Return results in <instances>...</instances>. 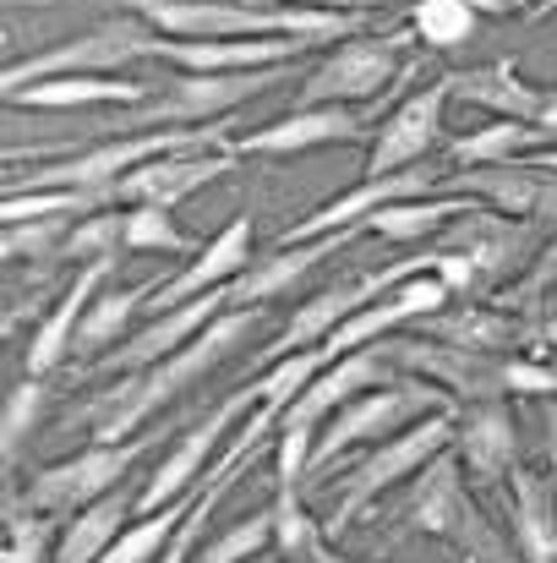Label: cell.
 Returning a JSON list of instances; mask_svg holds the SVG:
<instances>
[{
	"mask_svg": "<svg viewBox=\"0 0 557 563\" xmlns=\"http://www.w3.org/2000/svg\"><path fill=\"white\" fill-rule=\"evenodd\" d=\"M404 22L415 27V38L426 49H459V44L476 38L481 11H470L465 0H410L404 5Z\"/></svg>",
	"mask_w": 557,
	"mask_h": 563,
	"instance_id": "d6a6232c",
	"label": "cell"
},
{
	"mask_svg": "<svg viewBox=\"0 0 557 563\" xmlns=\"http://www.w3.org/2000/svg\"><path fill=\"white\" fill-rule=\"evenodd\" d=\"M443 191L454 197H476L509 219H531L557 230V170L536 159H509V165H487V170H448Z\"/></svg>",
	"mask_w": 557,
	"mask_h": 563,
	"instance_id": "e0dca14e",
	"label": "cell"
},
{
	"mask_svg": "<svg viewBox=\"0 0 557 563\" xmlns=\"http://www.w3.org/2000/svg\"><path fill=\"white\" fill-rule=\"evenodd\" d=\"M476 208V197H454V191H443V197H415V202H393V208H382V213H371L367 219V235H382V241H432V235H443L459 213H470Z\"/></svg>",
	"mask_w": 557,
	"mask_h": 563,
	"instance_id": "f546056e",
	"label": "cell"
},
{
	"mask_svg": "<svg viewBox=\"0 0 557 563\" xmlns=\"http://www.w3.org/2000/svg\"><path fill=\"white\" fill-rule=\"evenodd\" d=\"M334 367V356H328V345H318V351H296V356H279V362H268V373L252 377V388H257V405L263 410H274V416H285L318 377Z\"/></svg>",
	"mask_w": 557,
	"mask_h": 563,
	"instance_id": "1f68e13d",
	"label": "cell"
},
{
	"mask_svg": "<svg viewBox=\"0 0 557 563\" xmlns=\"http://www.w3.org/2000/svg\"><path fill=\"white\" fill-rule=\"evenodd\" d=\"M415 274H437V246H421V257H399V263H382V268L356 274V279H345V285L318 290L312 301H301V307L290 312V323L274 334V345L263 351V362H279V356H296V351H318V345H328L334 329H345L356 312H367L371 301H382L388 290H399V285L415 279Z\"/></svg>",
	"mask_w": 557,
	"mask_h": 563,
	"instance_id": "8fae6325",
	"label": "cell"
},
{
	"mask_svg": "<svg viewBox=\"0 0 557 563\" xmlns=\"http://www.w3.org/2000/svg\"><path fill=\"white\" fill-rule=\"evenodd\" d=\"M547 290H557V230L547 235V246H542V257L531 263V274L520 279V285H509L492 307H503V312H520L525 301H536V296H547Z\"/></svg>",
	"mask_w": 557,
	"mask_h": 563,
	"instance_id": "74e56055",
	"label": "cell"
},
{
	"mask_svg": "<svg viewBox=\"0 0 557 563\" xmlns=\"http://www.w3.org/2000/svg\"><path fill=\"white\" fill-rule=\"evenodd\" d=\"M307 38H165L159 60H170L176 71H197V77H230V71H263V66H290L301 60Z\"/></svg>",
	"mask_w": 557,
	"mask_h": 563,
	"instance_id": "603a6c76",
	"label": "cell"
},
{
	"mask_svg": "<svg viewBox=\"0 0 557 563\" xmlns=\"http://www.w3.org/2000/svg\"><path fill=\"white\" fill-rule=\"evenodd\" d=\"M121 252H126V208H104V213H88V219L71 224L60 263L88 268V263H104V257H121Z\"/></svg>",
	"mask_w": 557,
	"mask_h": 563,
	"instance_id": "836d02e7",
	"label": "cell"
},
{
	"mask_svg": "<svg viewBox=\"0 0 557 563\" xmlns=\"http://www.w3.org/2000/svg\"><path fill=\"white\" fill-rule=\"evenodd\" d=\"M115 263H121V257H104V263H88V268H77V274L66 279L60 301L44 312V323H38L33 340H27V377H55L71 362V340H77V329H82L93 296L115 279Z\"/></svg>",
	"mask_w": 557,
	"mask_h": 563,
	"instance_id": "7402d4cb",
	"label": "cell"
},
{
	"mask_svg": "<svg viewBox=\"0 0 557 563\" xmlns=\"http://www.w3.org/2000/svg\"><path fill=\"white\" fill-rule=\"evenodd\" d=\"M415 340L432 345H459V351H492V356H514L520 351V318L492 307V301H454L432 318L415 323Z\"/></svg>",
	"mask_w": 557,
	"mask_h": 563,
	"instance_id": "484cf974",
	"label": "cell"
},
{
	"mask_svg": "<svg viewBox=\"0 0 557 563\" xmlns=\"http://www.w3.org/2000/svg\"><path fill=\"white\" fill-rule=\"evenodd\" d=\"M263 323V307H230L213 329H202L186 351L143 367V373L110 377L104 388H93L77 410H66V432H82L88 443H132L143 432L148 416H159L165 405H176L186 388H197L208 373H219Z\"/></svg>",
	"mask_w": 557,
	"mask_h": 563,
	"instance_id": "6da1fadb",
	"label": "cell"
},
{
	"mask_svg": "<svg viewBox=\"0 0 557 563\" xmlns=\"http://www.w3.org/2000/svg\"><path fill=\"white\" fill-rule=\"evenodd\" d=\"M143 454H148V438H132V443H88V449H77V454H66V460L33 471L27 487L5 482V493H11L22 509H33V515L71 520V515H82L88 504L121 493Z\"/></svg>",
	"mask_w": 557,
	"mask_h": 563,
	"instance_id": "ba28073f",
	"label": "cell"
},
{
	"mask_svg": "<svg viewBox=\"0 0 557 563\" xmlns=\"http://www.w3.org/2000/svg\"><path fill=\"white\" fill-rule=\"evenodd\" d=\"M252 410H257V388L241 383V388H235L230 399H219L197 427H186L181 438L170 443V454L154 465V476L137 487V520H143V515H159V509H170V504H181V498H191V493L202 487V471H208V460L219 454L224 432H235Z\"/></svg>",
	"mask_w": 557,
	"mask_h": 563,
	"instance_id": "7c38bea8",
	"label": "cell"
},
{
	"mask_svg": "<svg viewBox=\"0 0 557 563\" xmlns=\"http://www.w3.org/2000/svg\"><path fill=\"white\" fill-rule=\"evenodd\" d=\"M448 181V170H432V165H410V170H393V176H367L361 187L328 197L323 208H312L301 224H290L279 241H318V235H334V230H367L371 213L393 208V202H415V197H437V187Z\"/></svg>",
	"mask_w": 557,
	"mask_h": 563,
	"instance_id": "9a60e30c",
	"label": "cell"
},
{
	"mask_svg": "<svg viewBox=\"0 0 557 563\" xmlns=\"http://www.w3.org/2000/svg\"><path fill=\"white\" fill-rule=\"evenodd\" d=\"M252 241H257V230H252V213H235L191 263H186L176 279H165L159 290H154V312H170V307H186V301H197V296H208V290H230L246 268H252Z\"/></svg>",
	"mask_w": 557,
	"mask_h": 563,
	"instance_id": "44dd1931",
	"label": "cell"
},
{
	"mask_svg": "<svg viewBox=\"0 0 557 563\" xmlns=\"http://www.w3.org/2000/svg\"><path fill=\"white\" fill-rule=\"evenodd\" d=\"M49 377H22L5 388V410H0V460H5V482H16V465H22V449L33 443L44 410H49Z\"/></svg>",
	"mask_w": 557,
	"mask_h": 563,
	"instance_id": "4dcf8cb0",
	"label": "cell"
},
{
	"mask_svg": "<svg viewBox=\"0 0 557 563\" xmlns=\"http://www.w3.org/2000/svg\"><path fill=\"white\" fill-rule=\"evenodd\" d=\"M557 11V0H542V5H536V11H531V16H536V22H542V16H553Z\"/></svg>",
	"mask_w": 557,
	"mask_h": 563,
	"instance_id": "b9f144b4",
	"label": "cell"
},
{
	"mask_svg": "<svg viewBox=\"0 0 557 563\" xmlns=\"http://www.w3.org/2000/svg\"><path fill=\"white\" fill-rule=\"evenodd\" d=\"M235 165H241L235 143H230V148H197V154H165V159L132 170L126 181H115V187H110V202H115V208H176L191 191L224 181Z\"/></svg>",
	"mask_w": 557,
	"mask_h": 563,
	"instance_id": "d6986e66",
	"label": "cell"
},
{
	"mask_svg": "<svg viewBox=\"0 0 557 563\" xmlns=\"http://www.w3.org/2000/svg\"><path fill=\"white\" fill-rule=\"evenodd\" d=\"M415 27H371L361 38H345L334 44L307 77H301V104H371L377 93H388L404 66H410V49H415Z\"/></svg>",
	"mask_w": 557,
	"mask_h": 563,
	"instance_id": "9c48e42d",
	"label": "cell"
},
{
	"mask_svg": "<svg viewBox=\"0 0 557 563\" xmlns=\"http://www.w3.org/2000/svg\"><path fill=\"white\" fill-rule=\"evenodd\" d=\"M547 224H531V219H509L487 202H476L470 213H459L437 246L448 252H465L470 268H476V301H498L509 285H520L531 274V263L542 257L547 246Z\"/></svg>",
	"mask_w": 557,
	"mask_h": 563,
	"instance_id": "30bf717a",
	"label": "cell"
},
{
	"mask_svg": "<svg viewBox=\"0 0 557 563\" xmlns=\"http://www.w3.org/2000/svg\"><path fill=\"white\" fill-rule=\"evenodd\" d=\"M55 515H33L5 493V563H55V542H60Z\"/></svg>",
	"mask_w": 557,
	"mask_h": 563,
	"instance_id": "e575fe53",
	"label": "cell"
},
{
	"mask_svg": "<svg viewBox=\"0 0 557 563\" xmlns=\"http://www.w3.org/2000/svg\"><path fill=\"white\" fill-rule=\"evenodd\" d=\"M454 82V99L487 110L492 121H542L547 110V88L525 82L520 60H487V66H465V71H448Z\"/></svg>",
	"mask_w": 557,
	"mask_h": 563,
	"instance_id": "d4e9b609",
	"label": "cell"
},
{
	"mask_svg": "<svg viewBox=\"0 0 557 563\" xmlns=\"http://www.w3.org/2000/svg\"><path fill=\"white\" fill-rule=\"evenodd\" d=\"M165 279H143V285H126V290H115V285H104L99 296H93V307H88V318H82V329H77V340H71V362H99V356H110L121 340H126V329H132V318L148 307V296L159 290Z\"/></svg>",
	"mask_w": 557,
	"mask_h": 563,
	"instance_id": "83f0119b",
	"label": "cell"
},
{
	"mask_svg": "<svg viewBox=\"0 0 557 563\" xmlns=\"http://www.w3.org/2000/svg\"><path fill=\"white\" fill-rule=\"evenodd\" d=\"M367 126L371 121L361 110H350V104H296L290 115L241 132L235 154L241 159H290V154L328 148V143H371Z\"/></svg>",
	"mask_w": 557,
	"mask_h": 563,
	"instance_id": "2e32d148",
	"label": "cell"
},
{
	"mask_svg": "<svg viewBox=\"0 0 557 563\" xmlns=\"http://www.w3.org/2000/svg\"><path fill=\"white\" fill-rule=\"evenodd\" d=\"M361 235H367V230H334V235L290 241V246H285V241H274V246H268V252H257V257H252V268L230 285V301H235V307H246V301H252V307H268V301L290 296L312 268H323L334 252H350Z\"/></svg>",
	"mask_w": 557,
	"mask_h": 563,
	"instance_id": "ffe728a7",
	"label": "cell"
},
{
	"mask_svg": "<svg viewBox=\"0 0 557 563\" xmlns=\"http://www.w3.org/2000/svg\"><path fill=\"white\" fill-rule=\"evenodd\" d=\"M393 367L410 377H426L437 388H448L459 405L476 399H509V367L514 356H492V351H459V345H432V340H382Z\"/></svg>",
	"mask_w": 557,
	"mask_h": 563,
	"instance_id": "4fadbf2b",
	"label": "cell"
},
{
	"mask_svg": "<svg viewBox=\"0 0 557 563\" xmlns=\"http://www.w3.org/2000/svg\"><path fill=\"white\" fill-rule=\"evenodd\" d=\"M432 410H459V399H454L448 388H437V383L410 377V373H399L393 383H382V388H371L361 399H350V405L318 432V449H312V465H307L301 493H312L356 443H382V438L415 427V421L432 416Z\"/></svg>",
	"mask_w": 557,
	"mask_h": 563,
	"instance_id": "5b68a950",
	"label": "cell"
},
{
	"mask_svg": "<svg viewBox=\"0 0 557 563\" xmlns=\"http://www.w3.org/2000/svg\"><path fill=\"white\" fill-rule=\"evenodd\" d=\"M542 449H547V471H553V482H557V399L542 410Z\"/></svg>",
	"mask_w": 557,
	"mask_h": 563,
	"instance_id": "ab89813d",
	"label": "cell"
},
{
	"mask_svg": "<svg viewBox=\"0 0 557 563\" xmlns=\"http://www.w3.org/2000/svg\"><path fill=\"white\" fill-rule=\"evenodd\" d=\"M159 44H165V33L148 27L137 11H126V16H104V22L71 33L66 44H49L27 60H11L0 82H5V93H16V88L49 82V77H121L132 60L159 55Z\"/></svg>",
	"mask_w": 557,
	"mask_h": 563,
	"instance_id": "52a82bcc",
	"label": "cell"
},
{
	"mask_svg": "<svg viewBox=\"0 0 557 563\" xmlns=\"http://www.w3.org/2000/svg\"><path fill=\"white\" fill-rule=\"evenodd\" d=\"M437 537L448 542L454 553H465L470 563H509V537L487 520L481 498H476V482L465 476V460L454 449H443L404 493L399 515H393V537Z\"/></svg>",
	"mask_w": 557,
	"mask_h": 563,
	"instance_id": "3957f363",
	"label": "cell"
},
{
	"mask_svg": "<svg viewBox=\"0 0 557 563\" xmlns=\"http://www.w3.org/2000/svg\"><path fill=\"white\" fill-rule=\"evenodd\" d=\"M126 252L176 257V252H191V235L170 219V208H126Z\"/></svg>",
	"mask_w": 557,
	"mask_h": 563,
	"instance_id": "8d00e7d4",
	"label": "cell"
},
{
	"mask_svg": "<svg viewBox=\"0 0 557 563\" xmlns=\"http://www.w3.org/2000/svg\"><path fill=\"white\" fill-rule=\"evenodd\" d=\"M536 165H547V170H557V148H542V154H531Z\"/></svg>",
	"mask_w": 557,
	"mask_h": 563,
	"instance_id": "60d3db41",
	"label": "cell"
},
{
	"mask_svg": "<svg viewBox=\"0 0 557 563\" xmlns=\"http://www.w3.org/2000/svg\"><path fill=\"white\" fill-rule=\"evenodd\" d=\"M454 454L465 460V476L481 493H503L509 476L520 471V421L509 410V399H476L459 405L454 421Z\"/></svg>",
	"mask_w": 557,
	"mask_h": 563,
	"instance_id": "ac0fdd59",
	"label": "cell"
},
{
	"mask_svg": "<svg viewBox=\"0 0 557 563\" xmlns=\"http://www.w3.org/2000/svg\"><path fill=\"white\" fill-rule=\"evenodd\" d=\"M509 526H514V553L525 563H557V482L553 471L520 465L503 487Z\"/></svg>",
	"mask_w": 557,
	"mask_h": 563,
	"instance_id": "cb8c5ba5",
	"label": "cell"
},
{
	"mask_svg": "<svg viewBox=\"0 0 557 563\" xmlns=\"http://www.w3.org/2000/svg\"><path fill=\"white\" fill-rule=\"evenodd\" d=\"M279 82H290V66L230 71V77L176 71V82L165 93H148L137 110H115L110 137H137V132H165V126H213V121H230L246 99H263Z\"/></svg>",
	"mask_w": 557,
	"mask_h": 563,
	"instance_id": "8992f818",
	"label": "cell"
},
{
	"mask_svg": "<svg viewBox=\"0 0 557 563\" xmlns=\"http://www.w3.org/2000/svg\"><path fill=\"white\" fill-rule=\"evenodd\" d=\"M465 5H470V11H481V16H514V11H525V16H531L542 0H465Z\"/></svg>",
	"mask_w": 557,
	"mask_h": 563,
	"instance_id": "f35d334b",
	"label": "cell"
},
{
	"mask_svg": "<svg viewBox=\"0 0 557 563\" xmlns=\"http://www.w3.org/2000/svg\"><path fill=\"white\" fill-rule=\"evenodd\" d=\"M143 99H148V82H132V77H49V82H27L5 93L11 110H88V104L137 110Z\"/></svg>",
	"mask_w": 557,
	"mask_h": 563,
	"instance_id": "4316f807",
	"label": "cell"
},
{
	"mask_svg": "<svg viewBox=\"0 0 557 563\" xmlns=\"http://www.w3.org/2000/svg\"><path fill=\"white\" fill-rule=\"evenodd\" d=\"M268 548H274V509H257V515L235 520L224 537L202 542L191 563H252V559H263Z\"/></svg>",
	"mask_w": 557,
	"mask_h": 563,
	"instance_id": "d590c367",
	"label": "cell"
},
{
	"mask_svg": "<svg viewBox=\"0 0 557 563\" xmlns=\"http://www.w3.org/2000/svg\"><path fill=\"white\" fill-rule=\"evenodd\" d=\"M542 148H553V137L542 126H531V121H487V126H476V132L448 143V165L454 170H487V165L531 159Z\"/></svg>",
	"mask_w": 557,
	"mask_h": 563,
	"instance_id": "f1b7e54d",
	"label": "cell"
},
{
	"mask_svg": "<svg viewBox=\"0 0 557 563\" xmlns=\"http://www.w3.org/2000/svg\"><path fill=\"white\" fill-rule=\"evenodd\" d=\"M448 99H454V82H448V77H437V82L415 88L410 99H399V104L377 121V132H371L367 176H393V170L421 165V159L443 143V110H448Z\"/></svg>",
	"mask_w": 557,
	"mask_h": 563,
	"instance_id": "5bb4252c",
	"label": "cell"
},
{
	"mask_svg": "<svg viewBox=\"0 0 557 563\" xmlns=\"http://www.w3.org/2000/svg\"><path fill=\"white\" fill-rule=\"evenodd\" d=\"M165 38H361L371 11H328V5H263V0H126Z\"/></svg>",
	"mask_w": 557,
	"mask_h": 563,
	"instance_id": "7a4b0ae2",
	"label": "cell"
},
{
	"mask_svg": "<svg viewBox=\"0 0 557 563\" xmlns=\"http://www.w3.org/2000/svg\"><path fill=\"white\" fill-rule=\"evenodd\" d=\"M454 421H459V410H432V416H421L415 427H404V432L371 443L367 460H356V465L339 476V498H334V509H328V520H323V537L339 542L388 487L415 482L443 449H454Z\"/></svg>",
	"mask_w": 557,
	"mask_h": 563,
	"instance_id": "277c9868",
	"label": "cell"
}]
</instances>
